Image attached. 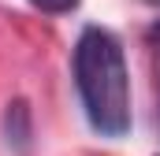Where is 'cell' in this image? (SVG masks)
Here are the masks:
<instances>
[{
	"instance_id": "1",
	"label": "cell",
	"mask_w": 160,
	"mask_h": 156,
	"mask_svg": "<svg viewBox=\"0 0 160 156\" xmlns=\"http://www.w3.org/2000/svg\"><path fill=\"white\" fill-rule=\"evenodd\" d=\"M75 85L97 134L123 138L130 130V78L119 41L101 26H86L75 45Z\"/></svg>"
},
{
	"instance_id": "2",
	"label": "cell",
	"mask_w": 160,
	"mask_h": 156,
	"mask_svg": "<svg viewBox=\"0 0 160 156\" xmlns=\"http://www.w3.org/2000/svg\"><path fill=\"white\" fill-rule=\"evenodd\" d=\"M8 141H15L19 149L30 141V108L22 100L8 104Z\"/></svg>"
},
{
	"instance_id": "3",
	"label": "cell",
	"mask_w": 160,
	"mask_h": 156,
	"mask_svg": "<svg viewBox=\"0 0 160 156\" xmlns=\"http://www.w3.org/2000/svg\"><path fill=\"white\" fill-rule=\"evenodd\" d=\"M38 11H48V15H63V11H75L78 0H30Z\"/></svg>"
},
{
	"instance_id": "4",
	"label": "cell",
	"mask_w": 160,
	"mask_h": 156,
	"mask_svg": "<svg viewBox=\"0 0 160 156\" xmlns=\"http://www.w3.org/2000/svg\"><path fill=\"white\" fill-rule=\"evenodd\" d=\"M149 37H153V45H157V52H160V26L153 30V34H149Z\"/></svg>"
},
{
	"instance_id": "5",
	"label": "cell",
	"mask_w": 160,
	"mask_h": 156,
	"mask_svg": "<svg viewBox=\"0 0 160 156\" xmlns=\"http://www.w3.org/2000/svg\"><path fill=\"white\" fill-rule=\"evenodd\" d=\"M153 4H160V0H153Z\"/></svg>"
}]
</instances>
